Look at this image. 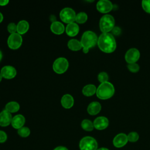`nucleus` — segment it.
<instances>
[{"label":"nucleus","instance_id":"f257e3e1","mask_svg":"<svg viewBox=\"0 0 150 150\" xmlns=\"http://www.w3.org/2000/svg\"><path fill=\"white\" fill-rule=\"evenodd\" d=\"M97 45L99 49L106 53H111L115 51L117 43L114 36L110 33H102L98 38Z\"/></svg>","mask_w":150,"mask_h":150},{"label":"nucleus","instance_id":"f03ea898","mask_svg":"<svg viewBox=\"0 0 150 150\" xmlns=\"http://www.w3.org/2000/svg\"><path fill=\"white\" fill-rule=\"evenodd\" d=\"M98 41V38L96 34L91 30H87L82 35L80 43L83 47V52L87 53L89 49L94 47Z\"/></svg>","mask_w":150,"mask_h":150},{"label":"nucleus","instance_id":"7ed1b4c3","mask_svg":"<svg viewBox=\"0 0 150 150\" xmlns=\"http://www.w3.org/2000/svg\"><path fill=\"white\" fill-rule=\"evenodd\" d=\"M115 93L114 85L109 82L101 83L97 88V97L101 100H107L112 97Z\"/></svg>","mask_w":150,"mask_h":150},{"label":"nucleus","instance_id":"20e7f679","mask_svg":"<svg viewBox=\"0 0 150 150\" xmlns=\"http://www.w3.org/2000/svg\"><path fill=\"white\" fill-rule=\"evenodd\" d=\"M115 26L114 18L109 14L103 15L99 22V27L103 33H108Z\"/></svg>","mask_w":150,"mask_h":150},{"label":"nucleus","instance_id":"39448f33","mask_svg":"<svg viewBox=\"0 0 150 150\" xmlns=\"http://www.w3.org/2000/svg\"><path fill=\"white\" fill-rule=\"evenodd\" d=\"M79 148L80 150H97L98 144L93 137L86 136L80 140Z\"/></svg>","mask_w":150,"mask_h":150},{"label":"nucleus","instance_id":"423d86ee","mask_svg":"<svg viewBox=\"0 0 150 150\" xmlns=\"http://www.w3.org/2000/svg\"><path fill=\"white\" fill-rule=\"evenodd\" d=\"M76 13L74 11L70 8H64L60 12V18L61 20L67 23L74 22L76 19Z\"/></svg>","mask_w":150,"mask_h":150},{"label":"nucleus","instance_id":"0eeeda50","mask_svg":"<svg viewBox=\"0 0 150 150\" xmlns=\"http://www.w3.org/2000/svg\"><path fill=\"white\" fill-rule=\"evenodd\" d=\"M69 67L68 60L64 57H59L55 60L53 64V70L58 73L62 74L64 73Z\"/></svg>","mask_w":150,"mask_h":150},{"label":"nucleus","instance_id":"6e6552de","mask_svg":"<svg viewBox=\"0 0 150 150\" xmlns=\"http://www.w3.org/2000/svg\"><path fill=\"white\" fill-rule=\"evenodd\" d=\"M22 38L18 33L11 34L8 37L7 43L9 48L12 49H17L22 45Z\"/></svg>","mask_w":150,"mask_h":150},{"label":"nucleus","instance_id":"1a4fd4ad","mask_svg":"<svg viewBox=\"0 0 150 150\" xmlns=\"http://www.w3.org/2000/svg\"><path fill=\"white\" fill-rule=\"evenodd\" d=\"M140 57V52L136 48L128 49L125 54V60L128 64L137 63Z\"/></svg>","mask_w":150,"mask_h":150},{"label":"nucleus","instance_id":"9d476101","mask_svg":"<svg viewBox=\"0 0 150 150\" xmlns=\"http://www.w3.org/2000/svg\"><path fill=\"white\" fill-rule=\"evenodd\" d=\"M96 8L100 12L107 13L112 9L113 5L112 2L108 0H100L97 2Z\"/></svg>","mask_w":150,"mask_h":150},{"label":"nucleus","instance_id":"9b49d317","mask_svg":"<svg viewBox=\"0 0 150 150\" xmlns=\"http://www.w3.org/2000/svg\"><path fill=\"white\" fill-rule=\"evenodd\" d=\"M94 127L98 130H103L108 127L109 121L108 118L104 116L97 117L93 122Z\"/></svg>","mask_w":150,"mask_h":150},{"label":"nucleus","instance_id":"f8f14e48","mask_svg":"<svg viewBox=\"0 0 150 150\" xmlns=\"http://www.w3.org/2000/svg\"><path fill=\"white\" fill-rule=\"evenodd\" d=\"M128 141L127 135L124 133H120L115 136L112 143L115 147L122 148L127 144Z\"/></svg>","mask_w":150,"mask_h":150},{"label":"nucleus","instance_id":"ddd939ff","mask_svg":"<svg viewBox=\"0 0 150 150\" xmlns=\"http://www.w3.org/2000/svg\"><path fill=\"white\" fill-rule=\"evenodd\" d=\"M0 73L2 77L11 79L16 75V70L15 68L12 66H5L1 69Z\"/></svg>","mask_w":150,"mask_h":150},{"label":"nucleus","instance_id":"4468645a","mask_svg":"<svg viewBox=\"0 0 150 150\" xmlns=\"http://www.w3.org/2000/svg\"><path fill=\"white\" fill-rule=\"evenodd\" d=\"M11 114L5 109L0 112V126L6 127L11 124L12 121Z\"/></svg>","mask_w":150,"mask_h":150},{"label":"nucleus","instance_id":"2eb2a0df","mask_svg":"<svg viewBox=\"0 0 150 150\" xmlns=\"http://www.w3.org/2000/svg\"><path fill=\"white\" fill-rule=\"evenodd\" d=\"M25 122V118L23 115L21 114H17L12 117L11 125L15 129H19L23 127Z\"/></svg>","mask_w":150,"mask_h":150},{"label":"nucleus","instance_id":"dca6fc26","mask_svg":"<svg viewBox=\"0 0 150 150\" xmlns=\"http://www.w3.org/2000/svg\"><path fill=\"white\" fill-rule=\"evenodd\" d=\"M101 109V105L98 101H93L90 103L87 107V112L90 115H95L100 112Z\"/></svg>","mask_w":150,"mask_h":150},{"label":"nucleus","instance_id":"f3484780","mask_svg":"<svg viewBox=\"0 0 150 150\" xmlns=\"http://www.w3.org/2000/svg\"><path fill=\"white\" fill-rule=\"evenodd\" d=\"M61 104L66 109L71 108L74 104V98L73 96L69 94L63 95L61 99Z\"/></svg>","mask_w":150,"mask_h":150},{"label":"nucleus","instance_id":"a211bd4d","mask_svg":"<svg viewBox=\"0 0 150 150\" xmlns=\"http://www.w3.org/2000/svg\"><path fill=\"white\" fill-rule=\"evenodd\" d=\"M64 25L59 21H53L50 26V29L53 33L56 35L62 34L64 31Z\"/></svg>","mask_w":150,"mask_h":150},{"label":"nucleus","instance_id":"6ab92c4d","mask_svg":"<svg viewBox=\"0 0 150 150\" xmlns=\"http://www.w3.org/2000/svg\"><path fill=\"white\" fill-rule=\"evenodd\" d=\"M66 32L67 35L70 36H74L79 32V26L77 23L72 22L69 23L66 28Z\"/></svg>","mask_w":150,"mask_h":150},{"label":"nucleus","instance_id":"aec40b11","mask_svg":"<svg viewBox=\"0 0 150 150\" xmlns=\"http://www.w3.org/2000/svg\"><path fill=\"white\" fill-rule=\"evenodd\" d=\"M96 91H97L96 87L92 84H89L85 86L82 89L83 94L87 97L93 96L95 93H96Z\"/></svg>","mask_w":150,"mask_h":150},{"label":"nucleus","instance_id":"412c9836","mask_svg":"<svg viewBox=\"0 0 150 150\" xmlns=\"http://www.w3.org/2000/svg\"><path fill=\"white\" fill-rule=\"evenodd\" d=\"M29 23L25 20L19 21L17 24V32L19 35L25 33L29 29Z\"/></svg>","mask_w":150,"mask_h":150},{"label":"nucleus","instance_id":"4be33fe9","mask_svg":"<svg viewBox=\"0 0 150 150\" xmlns=\"http://www.w3.org/2000/svg\"><path fill=\"white\" fill-rule=\"evenodd\" d=\"M67 46L70 50L73 51H77L82 48L80 41L76 39H71L69 40L67 43Z\"/></svg>","mask_w":150,"mask_h":150},{"label":"nucleus","instance_id":"5701e85b","mask_svg":"<svg viewBox=\"0 0 150 150\" xmlns=\"http://www.w3.org/2000/svg\"><path fill=\"white\" fill-rule=\"evenodd\" d=\"M19 104L16 101H10L8 103L5 105V110L11 112H16L19 110Z\"/></svg>","mask_w":150,"mask_h":150},{"label":"nucleus","instance_id":"b1692460","mask_svg":"<svg viewBox=\"0 0 150 150\" xmlns=\"http://www.w3.org/2000/svg\"><path fill=\"white\" fill-rule=\"evenodd\" d=\"M81 127L86 131H91L94 128L93 122L88 119H84L81 121Z\"/></svg>","mask_w":150,"mask_h":150},{"label":"nucleus","instance_id":"393cba45","mask_svg":"<svg viewBox=\"0 0 150 150\" xmlns=\"http://www.w3.org/2000/svg\"><path fill=\"white\" fill-rule=\"evenodd\" d=\"M87 15L84 12H80L76 15L75 21L78 23H84L87 20Z\"/></svg>","mask_w":150,"mask_h":150},{"label":"nucleus","instance_id":"a878e982","mask_svg":"<svg viewBox=\"0 0 150 150\" xmlns=\"http://www.w3.org/2000/svg\"><path fill=\"white\" fill-rule=\"evenodd\" d=\"M18 134L22 137L26 138L28 137L30 134V131L29 128L27 127H22L21 128L18 129Z\"/></svg>","mask_w":150,"mask_h":150},{"label":"nucleus","instance_id":"bb28decb","mask_svg":"<svg viewBox=\"0 0 150 150\" xmlns=\"http://www.w3.org/2000/svg\"><path fill=\"white\" fill-rule=\"evenodd\" d=\"M128 141L131 142H137L139 139V135L137 132H131L127 135Z\"/></svg>","mask_w":150,"mask_h":150},{"label":"nucleus","instance_id":"cd10ccee","mask_svg":"<svg viewBox=\"0 0 150 150\" xmlns=\"http://www.w3.org/2000/svg\"><path fill=\"white\" fill-rule=\"evenodd\" d=\"M97 78H98V80L101 83H105V82L108 81L109 77H108V74H107L106 72L101 71V72H100V73L98 74Z\"/></svg>","mask_w":150,"mask_h":150},{"label":"nucleus","instance_id":"c85d7f7f","mask_svg":"<svg viewBox=\"0 0 150 150\" xmlns=\"http://www.w3.org/2000/svg\"><path fill=\"white\" fill-rule=\"evenodd\" d=\"M127 68L128 70L132 73H137L140 69L139 64H137V63L128 64Z\"/></svg>","mask_w":150,"mask_h":150},{"label":"nucleus","instance_id":"c756f323","mask_svg":"<svg viewBox=\"0 0 150 150\" xmlns=\"http://www.w3.org/2000/svg\"><path fill=\"white\" fill-rule=\"evenodd\" d=\"M142 7L145 12L148 13H150V0L142 1Z\"/></svg>","mask_w":150,"mask_h":150},{"label":"nucleus","instance_id":"7c9ffc66","mask_svg":"<svg viewBox=\"0 0 150 150\" xmlns=\"http://www.w3.org/2000/svg\"><path fill=\"white\" fill-rule=\"evenodd\" d=\"M8 31L11 33L13 34L17 32V25L15 23H9L7 26Z\"/></svg>","mask_w":150,"mask_h":150},{"label":"nucleus","instance_id":"2f4dec72","mask_svg":"<svg viewBox=\"0 0 150 150\" xmlns=\"http://www.w3.org/2000/svg\"><path fill=\"white\" fill-rule=\"evenodd\" d=\"M111 32L112 35L118 36L121 33V29L119 26H114Z\"/></svg>","mask_w":150,"mask_h":150},{"label":"nucleus","instance_id":"473e14b6","mask_svg":"<svg viewBox=\"0 0 150 150\" xmlns=\"http://www.w3.org/2000/svg\"><path fill=\"white\" fill-rule=\"evenodd\" d=\"M7 139V135L3 131L0 130V143L5 142Z\"/></svg>","mask_w":150,"mask_h":150},{"label":"nucleus","instance_id":"72a5a7b5","mask_svg":"<svg viewBox=\"0 0 150 150\" xmlns=\"http://www.w3.org/2000/svg\"><path fill=\"white\" fill-rule=\"evenodd\" d=\"M53 150H69L66 147L63 146H59L55 148Z\"/></svg>","mask_w":150,"mask_h":150},{"label":"nucleus","instance_id":"f704fd0d","mask_svg":"<svg viewBox=\"0 0 150 150\" xmlns=\"http://www.w3.org/2000/svg\"><path fill=\"white\" fill-rule=\"evenodd\" d=\"M9 2L8 0H0V5L1 6H5L7 5Z\"/></svg>","mask_w":150,"mask_h":150},{"label":"nucleus","instance_id":"c9c22d12","mask_svg":"<svg viewBox=\"0 0 150 150\" xmlns=\"http://www.w3.org/2000/svg\"><path fill=\"white\" fill-rule=\"evenodd\" d=\"M3 18H4V16H3V15L2 14L1 12H0V23L3 20Z\"/></svg>","mask_w":150,"mask_h":150},{"label":"nucleus","instance_id":"e433bc0d","mask_svg":"<svg viewBox=\"0 0 150 150\" xmlns=\"http://www.w3.org/2000/svg\"><path fill=\"white\" fill-rule=\"evenodd\" d=\"M97 150H109L108 148H104V147H103V148H98L97 149Z\"/></svg>","mask_w":150,"mask_h":150},{"label":"nucleus","instance_id":"4c0bfd02","mask_svg":"<svg viewBox=\"0 0 150 150\" xmlns=\"http://www.w3.org/2000/svg\"><path fill=\"white\" fill-rule=\"evenodd\" d=\"M2 52H1V51L0 50V61L1 60V59H2Z\"/></svg>","mask_w":150,"mask_h":150},{"label":"nucleus","instance_id":"58836bf2","mask_svg":"<svg viewBox=\"0 0 150 150\" xmlns=\"http://www.w3.org/2000/svg\"><path fill=\"white\" fill-rule=\"evenodd\" d=\"M2 76H1V73H0V82H1V81L2 80Z\"/></svg>","mask_w":150,"mask_h":150}]
</instances>
